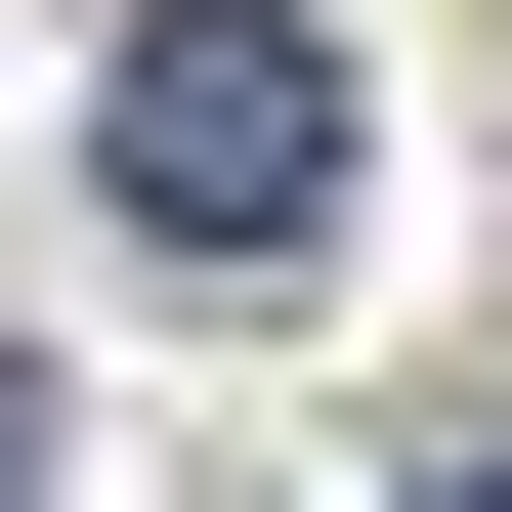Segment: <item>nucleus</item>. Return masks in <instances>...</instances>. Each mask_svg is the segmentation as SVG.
Wrapping results in <instances>:
<instances>
[{
    "label": "nucleus",
    "instance_id": "obj_1",
    "mask_svg": "<svg viewBox=\"0 0 512 512\" xmlns=\"http://www.w3.org/2000/svg\"><path fill=\"white\" fill-rule=\"evenodd\" d=\"M86 171H128V256H342V43L299 0H128L86 43Z\"/></svg>",
    "mask_w": 512,
    "mask_h": 512
},
{
    "label": "nucleus",
    "instance_id": "obj_2",
    "mask_svg": "<svg viewBox=\"0 0 512 512\" xmlns=\"http://www.w3.org/2000/svg\"><path fill=\"white\" fill-rule=\"evenodd\" d=\"M427 512H512V427H427Z\"/></svg>",
    "mask_w": 512,
    "mask_h": 512
},
{
    "label": "nucleus",
    "instance_id": "obj_3",
    "mask_svg": "<svg viewBox=\"0 0 512 512\" xmlns=\"http://www.w3.org/2000/svg\"><path fill=\"white\" fill-rule=\"evenodd\" d=\"M0 470H43V342H0Z\"/></svg>",
    "mask_w": 512,
    "mask_h": 512
}]
</instances>
